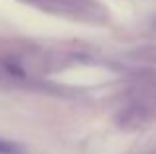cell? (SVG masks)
<instances>
[{"mask_svg":"<svg viewBox=\"0 0 156 154\" xmlns=\"http://www.w3.org/2000/svg\"><path fill=\"white\" fill-rule=\"evenodd\" d=\"M50 10H57L63 14H73V16H85V18H95L99 16L105 20V12L101 6L93 4L91 0H44Z\"/></svg>","mask_w":156,"mask_h":154,"instance_id":"obj_1","label":"cell"},{"mask_svg":"<svg viewBox=\"0 0 156 154\" xmlns=\"http://www.w3.org/2000/svg\"><path fill=\"white\" fill-rule=\"evenodd\" d=\"M152 121V113L144 107V105H130L119 115V127L125 131H138V128L146 127Z\"/></svg>","mask_w":156,"mask_h":154,"instance_id":"obj_2","label":"cell"},{"mask_svg":"<svg viewBox=\"0 0 156 154\" xmlns=\"http://www.w3.org/2000/svg\"><path fill=\"white\" fill-rule=\"evenodd\" d=\"M130 58L138 59V61L156 63V46H140V47H136V50L130 51Z\"/></svg>","mask_w":156,"mask_h":154,"instance_id":"obj_3","label":"cell"},{"mask_svg":"<svg viewBox=\"0 0 156 154\" xmlns=\"http://www.w3.org/2000/svg\"><path fill=\"white\" fill-rule=\"evenodd\" d=\"M0 154H24V148L10 140H0Z\"/></svg>","mask_w":156,"mask_h":154,"instance_id":"obj_4","label":"cell"},{"mask_svg":"<svg viewBox=\"0 0 156 154\" xmlns=\"http://www.w3.org/2000/svg\"><path fill=\"white\" fill-rule=\"evenodd\" d=\"M154 32H156V20H154Z\"/></svg>","mask_w":156,"mask_h":154,"instance_id":"obj_5","label":"cell"}]
</instances>
